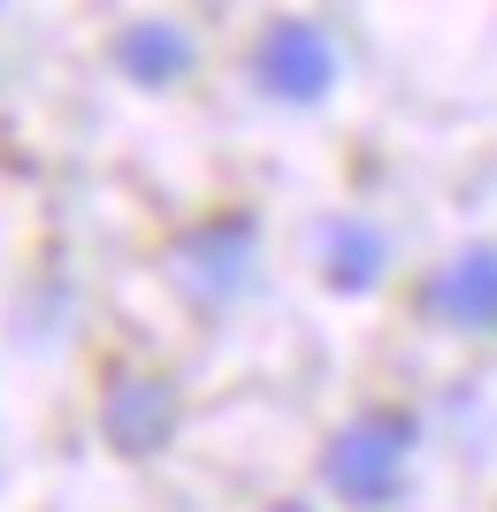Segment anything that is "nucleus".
<instances>
[{"label": "nucleus", "instance_id": "obj_1", "mask_svg": "<svg viewBox=\"0 0 497 512\" xmlns=\"http://www.w3.org/2000/svg\"><path fill=\"white\" fill-rule=\"evenodd\" d=\"M406 459H413V413L375 406L322 451V482L345 497V505L375 512V505H390V497L406 490Z\"/></svg>", "mask_w": 497, "mask_h": 512}, {"label": "nucleus", "instance_id": "obj_2", "mask_svg": "<svg viewBox=\"0 0 497 512\" xmlns=\"http://www.w3.org/2000/svg\"><path fill=\"white\" fill-rule=\"evenodd\" d=\"M253 268H260V230L253 214H215L199 230L176 237V283L207 306H230L253 291Z\"/></svg>", "mask_w": 497, "mask_h": 512}, {"label": "nucleus", "instance_id": "obj_3", "mask_svg": "<svg viewBox=\"0 0 497 512\" xmlns=\"http://www.w3.org/2000/svg\"><path fill=\"white\" fill-rule=\"evenodd\" d=\"M253 85L268 92V100L322 107L329 85H337V46H329V31H322V23H306V16L268 23L260 46H253Z\"/></svg>", "mask_w": 497, "mask_h": 512}, {"label": "nucleus", "instance_id": "obj_4", "mask_svg": "<svg viewBox=\"0 0 497 512\" xmlns=\"http://www.w3.org/2000/svg\"><path fill=\"white\" fill-rule=\"evenodd\" d=\"M421 314L444 329H497V245H467L421 283Z\"/></svg>", "mask_w": 497, "mask_h": 512}, {"label": "nucleus", "instance_id": "obj_5", "mask_svg": "<svg viewBox=\"0 0 497 512\" xmlns=\"http://www.w3.org/2000/svg\"><path fill=\"white\" fill-rule=\"evenodd\" d=\"M100 428L123 459H153V451L176 436V390L153 383V375H123V383L100 398Z\"/></svg>", "mask_w": 497, "mask_h": 512}, {"label": "nucleus", "instance_id": "obj_6", "mask_svg": "<svg viewBox=\"0 0 497 512\" xmlns=\"http://www.w3.org/2000/svg\"><path fill=\"white\" fill-rule=\"evenodd\" d=\"M390 268V245L375 222H360V214H345V222H329L322 230V283L329 291H345V299H360V291H375Z\"/></svg>", "mask_w": 497, "mask_h": 512}, {"label": "nucleus", "instance_id": "obj_7", "mask_svg": "<svg viewBox=\"0 0 497 512\" xmlns=\"http://www.w3.org/2000/svg\"><path fill=\"white\" fill-rule=\"evenodd\" d=\"M115 62H123L130 85H176V77H192V39H184V23L169 16H146V23H130L123 39H115Z\"/></svg>", "mask_w": 497, "mask_h": 512}]
</instances>
